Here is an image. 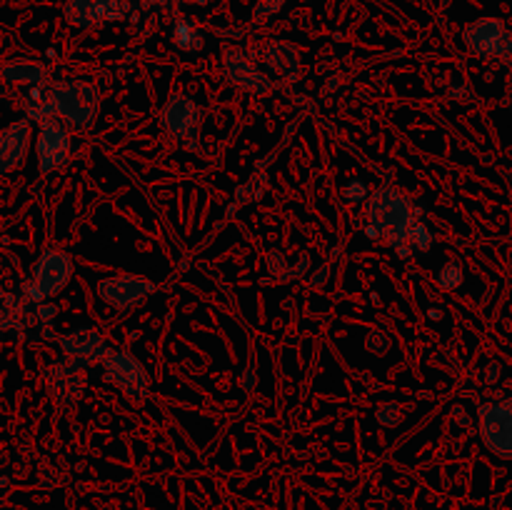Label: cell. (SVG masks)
Here are the masks:
<instances>
[{"label":"cell","instance_id":"obj_1","mask_svg":"<svg viewBox=\"0 0 512 510\" xmlns=\"http://www.w3.org/2000/svg\"><path fill=\"white\" fill-rule=\"evenodd\" d=\"M413 200L395 188H380L370 195L365 210V233L373 240H383L403 253L410 230L418 223Z\"/></svg>","mask_w":512,"mask_h":510},{"label":"cell","instance_id":"obj_2","mask_svg":"<svg viewBox=\"0 0 512 510\" xmlns=\"http://www.w3.org/2000/svg\"><path fill=\"white\" fill-rule=\"evenodd\" d=\"M100 90L85 80H60L48 88L50 120L73 128H90L98 118Z\"/></svg>","mask_w":512,"mask_h":510},{"label":"cell","instance_id":"obj_3","mask_svg":"<svg viewBox=\"0 0 512 510\" xmlns=\"http://www.w3.org/2000/svg\"><path fill=\"white\" fill-rule=\"evenodd\" d=\"M70 275H73L70 255H65L63 250H45L38 258V263H35L30 280L25 283V295L33 303H45V300L53 298L58 290L68 285Z\"/></svg>","mask_w":512,"mask_h":510},{"label":"cell","instance_id":"obj_4","mask_svg":"<svg viewBox=\"0 0 512 510\" xmlns=\"http://www.w3.org/2000/svg\"><path fill=\"white\" fill-rule=\"evenodd\" d=\"M463 40L478 58L508 60L512 58V30L500 18H478L465 25Z\"/></svg>","mask_w":512,"mask_h":510},{"label":"cell","instance_id":"obj_5","mask_svg":"<svg viewBox=\"0 0 512 510\" xmlns=\"http://www.w3.org/2000/svg\"><path fill=\"white\" fill-rule=\"evenodd\" d=\"M103 373V378L108 380V383H113L120 393L128 395L135 403L148 398V370H145L143 363H140L135 355H130L128 350H113V353L103 360Z\"/></svg>","mask_w":512,"mask_h":510},{"label":"cell","instance_id":"obj_6","mask_svg":"<svg viewBox=\"0 0 512 510\" xmlns=\"http://www.w3.org/2000/svg\"><path fill=\"white\" fill-rule=\"evenodd\" d=\"M480 435L498 458H512V400L480 405Z\"/></svg>","mask_w":512,"mask_h":510},{"label":"cell","instance_id":"obj_7","mask_svg":"<svg viewBox=\"0 0 512 510\" xmlns=\"http://www.w3.org/2000/svg\"><path fill=\"white\" fill-rule=\"evenodd\" d=\"M98 295L103 303H108L115 310H130L148 300L155 293L153 280L143 278V275L123 273V275H110L98 283Z\"/></svg>","mask_w":512,"mask_h":510},{"label":"cell","instance_id":"obj_8","mask_svg":"<svg viewBox=\"0 0 512 510\" xmlns=\"http://www.w3.org/2000/svg\"><path fill=\"white\" fill-rule=\"evenodd\" d=\"M160 125L175 140H193L203 125V108L190 95L175 93L160 113Z\"/></svg>","mask_w":512,"mask_h":510},{"label":"cell","instance_id":"obj_9","mask_svg":"<svg viewBox=\"0 0 512 510\" xmlns=\"http://www.w3.org/2000/svg\"><path fill=\"white\" fill-rule=\"evenodd\" d=\"M223 73L235 88L245 90V93L253 95H265L273 83H270L268 75L260 73V68L255 65V60L248 53L238 48H228L223 53Z\"/></svg>","mask_w":512,"mask_h":510},{"label":"cell","instance_id":"obj_10","mask_svg":"<svg viewBox=\"0 0 512 510\" xmlns=\"http://www.w3.org/2000/svg\"><path fill=\"white\" fill-rule=\"evenodd\" d=\"M70 158V135L58 120L40 123L38 133V168L43 175L55 173L63 168Z\"/></svg>","mask_w":512,"mask_h":510},{"label":"cell","instance_id":"obj_11","mask_svg":"<svg viewBox=\"0 0 512 510\" xmlns=\"http://www.w3.org/2000/svg\"><path fill=\"white\" fill-rule=\"evenodd\" d=\"M123 0H65L63 15L75 28H98L110 20L123 18Z\"/></svg>","mask_w":512,"mask_h":510},{"label":"cell","instance_id":"obj_12","mask_svg":"<svg viewBox=\"0 0 512 510\" xmlns=\"http://www.w3.org/2000/svg\"><path fill=\"white\" fill-rule=\"evenodd\" d=\"M45 375H48L50 393L60 403H73V400H78L85 393V385H88L85 365H80L73 358H60L58 363L50 365V370Z\"/></svg>","mask_w":512,"mask_h":510},{"label":"cell","instance_id":"obj_13","mask_svg":"<svg viewBox=\"0 0 512 510\" xmlns=\"http://www.w3.org/2000/svg\"><path fill=\"white\" fill-rule=\"evenodd\" d=\"M60 348H63L65 358L78 360L85 368L95 363H103V360L113 353L98 330H73V333L60 338Z\"/></svg>","mask_w":512,"mask_h":510},{"label":"cell","instance_id":"obj_14","mask_svg":"<svg viewBox=\"0 0 512 510\" xmlns=\"http://www.w3.org/2000/svg\"><path fill=\"white\" fill-rule=\"evenodd\" d=\"M30 145V120H15L0 130V175L20 168Z\"/></svg>","mask_w":512,"mask_h":510},{"label":"cell","instance_id":"obj_15","mask_svg":"<svg viewBox=\"0 0 512 510\" xmlns=\"http://www.w3.org/2000/svg\"><path fill=\"white\" fill-rule=\"evenodd\" d=\"M263 60L280 78H295L300 70L298 48L293 43H285V40H270L263 50Z\"/></svg>","mask_w":512,"mask_h":510},{"label":"cell","instance_id":"obj_16","mask_svg":"<svg viewBox=\"0 0 512 510\" xmlns=\"http://www.w3.org/2000/svg\"><path fill=\"white\" fill-rule=\"evenodd\" d=\"M0 75H3V80H8V83L40 85L45 80V75H48V70H45V65L35 63V60L18 58L5 63L3 70H0Z\"/></svg>","mask_w":512,"mask_h":510},{"label":"cell","instance_id":"obj_17","mask_svg":"<svg viewBox=\"0 0 512 510\" xmlns=\"http://www.w3.org/2000/svg\"><path fill=\"white\" fill-rule=\"evenodd\" d=\"M173 43H175V48L185 50V53H198L205 43L203 30L195 28L190 20L178 18L173 23Z\"/></svg>","mask_w":512,"mask_h":510},{"label":"cell","instance_id":"obj_18","mask_svg":"<svg viewBox=\"0 0 512 510\" xmlns=\"http://www.w3.org/2000/svg\"><path fill=\"white\" fill-rule=\"evenodd\" d=\"M430 245H433V233H430V228L423 223V220H418V223L413 225V230H410L408 240H405V248L400 255H408L413 253V250L425 253V250H430Z\"/></svg>","mask_w":512,"mask_h":510},{"label":"cell","instance_id":"obj_19","mask_svg":"<svg viewBox=\"0 0 512 510\" xmlns=\"http://www.w3.org/2000/svg\"><path fill=\"white\" fill-rule=\"evenodd\" d=\"M438 283L445 290H458L463 285V268H460V263H455V260L445 263L438 273Z\"/></svg>","mask_w":512,"mask_h":510},{"label":"cell","instance_id":"obj_20","mask_svg":"<svg viewBox=\"0 0 512 510\" xmlns=\"http://www.w3.org/2000/svg\"><path fill=\"white\" fill-rule=\"evenodd\" d=\"M285 3H288V0H258V3H255V10H253L255 20L273 18V15H278L280 10H283Z\"/></svg>","mask_w":512,"mask_h":510},{"label":"cell","instance_id":"obj_21","mask_svg":"<svg viewBox=\"0 0 512 510\" xmlns=\"http://www.w3.org/2000/svg\"><path fill=\"white\" fill-rule=\"evenodd\" d=\"M378 420L383 425H395L400 423V408L395 403H385L378 408Z\"/></svg>","mask_w":512,"mask_h":510},{"label":"cell","instance_id":"obj_22","mask_svg":"<svg viewBox=\"0 0 512 510\" xmlns=\"http://www.w3.org/2000/svg\"><path fill=\"white\" fill-rule=\"evenodd\" d=\"M365 195H368V188H365L363 180H350L348 190H345V198L350 203H360V200H365Z\"/></svg>","mask_w":512,"mask_h":510},{"label":"cell","instance_id":"obj_23","mask_svg":"<svg viewBox=\"0 0 512 510\" xmlns=\"http://www.w3.org/2000/svg\"><path fill=\"white\" fill-rule=\"evenodd\" d=\"M183 3H205V0H183Z\"/></svg>","mask_w":512,"mask_h":510},{"label":"cell","instance_id":"obj_24","mask_svg":"<svg viewBox=\"0 0 512 510\" xmlns=\"http://www.w3.org/2000/svg\"><path fill=\"white\" fill-rule=\"evenodd\" d=\"M510 73H512V58H510Z\"/></svg>","mask_w":512,"mask_h":510}]
</instances>
